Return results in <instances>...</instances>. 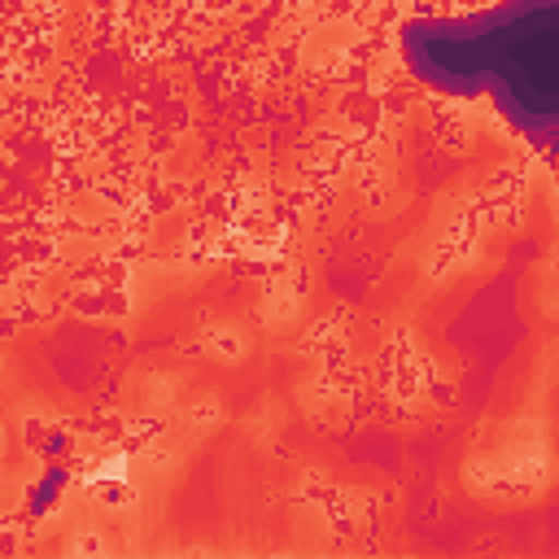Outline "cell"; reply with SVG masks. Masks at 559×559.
I'll use <instances>...</instances> for the list:
<instances>
[{
    "label": "cell",
    "instance_id": "6da1fadb",
    "mask_svg": "<svg viewBox=\"0 0 559 559\" xmlns=\"http://www.w3.org/2000/svg\"><path fill=\"white\" fill-rule=\"evenodd\" d=\"M406 70L459 100L489 105L533 144L559 127V0H493L402 31Z\"/></svg>",
    "mask_w": 559,
    "mask_h": 559
}]
</instances>
